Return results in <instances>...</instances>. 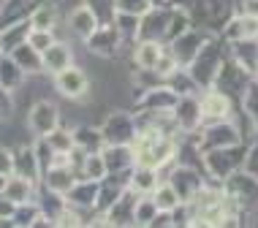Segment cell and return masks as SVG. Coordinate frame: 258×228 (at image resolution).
I'll use <instances>...</instances> for the list:
<instances>
[{
	"instance_id": "52a82bcc",
	"label": "cell",
	"mask_w": 258,
	"mask_h": 228,
	"mask_svg": "<svg viewBox=\"0 0 258 228\" xmlns=\"http://www.w3.org/2000/svg\"><path fill=\"white\" fill-rule=\"evenodd\" d=\"M204 109H207V114H215V117L226 114V98H223V95H209Z\"/></svg>"
},
{
	"instance_id": "7c38bea8",
	"label": "cell",
	"mask_w": 258,
	"mask_h": 228,
	"mask_svg": "<svg viewBox=\"0 0 258 228\" xmlns=\"http://www.w3.org/2000/svg\"><path fill=\"white\" fill-rule=\"evenodd\" d=\"M152 182H155V177L147 174V171H144V174H139V185H142V188H147V185H152Z\"/></svg>"
},
{
	"instance_id": "5b68a950",
	"label": "cell",
	"mask_w": 258,
	"mask_h": 228,
	"mask_svg": "<svg viewBox=\"0 0 258 228\" xmlns=\"http://www.w3.org/2000/svg\"><path fill=\"white\" fill-rule=\"evenodd\" d=\"M41 122H44V130H49L54 125V109L49 106V103H44V106L36 109V114H33V125L41 128Z\"/></svg>"
},
{
	"instance_id": "30bf717a",
	"label": "cell",
	"mask_w": 258,
	"mask_h": 228,
	"mask_svg": "<svg viewBox=\"0 0 258 228\" xmlns=\"http://www.w3.org/2000/svg\"><path fill=\"white\" fill-rule=\"evenodd\" d=\"M33 22H36L38 30H49L52 27V9H44V11H38L36 17H33Z\"/></svg>"
},
{
	"instance_id": "6da1fadb",
	"label": "cell",
	"mask_w": 258,
	"mask_h": 228,
	"mask_svg": "<svg viewBox=\"0 0 258 228\" xmlns=\"http://www.w3.org/2000/svg\"><path fill=\"white\" fill-rule=\"evenodd\" d=\"M57 87H60V93L76 98V95H82L87 90V79H85V73L76 71V68H62L57 73Z\"/></svg>"
},
{
	"instance_id": "ba28073f",
	"label": "cell",
	"mask_w": 258,
	"mask_h": 228,
	"mask_svg": "<svg viewBox=\"0 0 258 228\" xmlns=\"http://www.w3.org/2000/svg\"><path fill=\"white\" fill-rule=\"evenodd\" d=\"M30 44H33V49H38V52H46V49L52 46V36H49L46 30H41V33H33Z\"/></svg>"
},
{
	"instance_id": "8fae6325",
	"label": "cell",
	"mask_w": 258,
	"mask_h": 228,
	"mask_svg": "<svg viewBox=\"0 0 258 228\" xmlns=\"http://www.w3.org/2000/svg\"><path fill=\"white\" fill-rule=\"evenodd\" d=\"M85 169H87L90 177H101V174H103V161H101L98 155H93V158L85 163Z\"/></svg>"
},
{
	"instance_id": "277c9868",
	"label": "cell",
	"mask_w": 258,
	"mask_h": 228,
	"mask_svg": "<svg viewBox=\"0 0 258 228\" xmlns=\"http://www.w3.org/2000/svg\"><path fill=\"white\" fill-rule=\"evenodd\" d=\"M158 57H160V46H158V44H142V46H139L136 60H139L144 68H152V65L158 63Z\"/></svg>"
},
{
	"instance_id": "7a4b0ae2",
	"label": "cell",
	"mask_w": 258,
	"mask_h": 228,
	"mask_svg": "<svg viewBox=\"0 0 258 228\" xmlns=\"http://www.w3.org/2000/svg\"><path fill=\"white\" fill-rule=\"evenodd\" d=\"M44 65L49 68V71L60 73L62 68H68V49H66V46H57V44H52L49 49L44 52Z\"/></svg>"
},
{
	"instance_id": "4fadbf2b",
	"label": "cell",
	"mask_w": 258,
	"mask_h": 228,
	"mask_svg": "<svg viewBox=\"0 0 258 228\" xmlns=\"http://www.w3.org/2000/svg\"><path fill=\"white\" fill-rule=\"evenodd\" d=\"M247 11L250 14H258V0H247Z\"/></svg>"
},
{
	"instance_id": "3957f363",
	"label": "cell",
	"mask_w": 258,
	"mask_h": 228,
	"mask_svg": "<svg viewBox=\"0 0 258 228\" xmlns=\"http://www.w3.org/2000/svg\"><path fill=\"white\" fill-rule=\"evenodd\" d=\"M71 27L76 33H79V36H90V33L95 30V22H93V14L90 11H85V9H79L71 17Z\"/></svg>"
},
{
	"instance_id": "8992f818",
	"label": "cell",
	"mask_w": 258,
	"mask_h": 228,
	"mask_svg": "<svg viewBox=\"0 0 258 228\" xmlns=\"http://www.w3.org/2000/svg\"><path fill=\"white\" fill-rule=\"evenodd\" d=\"M174 204H177L174 190H171V188H160V190H158V198H155V206H158V209L169 212V209H174Z\"/></svg>"
},
{
	"instance_id": "9c48e42d",
	"label": "cell",
	"mask_w": 258,
	"mask_h": 228,
	"mask_svg": "<svg viewBox=\"0 0 258 228\" xmlns=\"http://www.w3.org/2000/svg\"><path fill=\"white\" fill-rule=\"evenodd\" d=\"M6 196H9L11 201H22V198L27 196V182H17V179H14V182L9 185V190H6Z\"/></svg>"
}]
</instances>
